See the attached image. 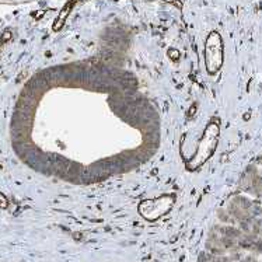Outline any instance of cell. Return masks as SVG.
Listing matches in <instances>:
<instances>
[{"mask_svg":"<svg viewBox=\"0 0 262 262\" xmlns=\"http://www.w3.org/2000/svg\"><path fill=\"white\" fill-rule=\"evenodd\" d=\"M261 174V171L258 170L255 166H250L247 168L246 171L243 172V176L240 178V188L243 191H246V192L251 193V189L254 187V184L257 181L258 176Z\"/></svg>","mask_w":262,"mask_h":262,"instance_id":"8992f818","label":"cell"},{"mask_svg":"<svg viewBox=\"0 0 262 262\" xmlns=\"http://www.w3.org/2000/svg\"><path fill=\"white\" fill-rule=\"evenodd\" d=\"M240 229L233 226H214L210 230L206 240V248L210 254L227 257L233 252L243 251L240 248L241 241Z\"/></svg>","mask_w":262,"mask_h":262,"instance_id":"6da1fadb","label":"cell"},{"mask_svg":"<svg viewBox=\"0 0 262 262\" xmlns=\"http://www.w3.org/2000/svg\"><path fill=\"white\" fill-rule=\"evenodd\" d=\"M240 230L254 240L262 241V219L255 217V219L243 222L240 223Z\"/></svg>","mask_w":262,"mask_h":262,"instance_id":"5b68a950","label":"cell"},{"mask_svg":"<svg viewBox=\"0 0 262 262\" xmlns=\"http://www.w3.org/2000/svg\"><path fill=\"white\" fill-rule=\"evenodd\" d=\"M227 212L231 216L233 222L243 223L247 220L258 217V214L261 213V208L254 201L246 196H235L229 202Z\"/></svg>","mask_w":262,"mask_h":262,"instance_id":"7a4b0ae2","label":"cell"},{"mask_svg":"<svg viewBox=\"0 0 262 262\" xmlns=\"http://www.w3.org/2000/svg\"><path fill=\"white\" fill-rule=\"evenodd\" d=\"M10 37H11V34L7 31V32H5V35H3V39H5V41H7V39H10Z\"/></svg>","mask_w":262,"mask_h":262,"instance_id":"30bf717a","label":"cell"},{"mask_svg":"<svg viewBox=\"0 0 262 262\" xmlns=\"http://www.w3.org/2000/svg\"><path fill=\"white\" fill-rule=\"evenodd\" d=\"M198 262H231L227 257H219V255H213L210 252H205L199 257Z\"/></svg>","mask_w":262,"mask_h":262,"instance_id":"52a82bcc","label":"cell"},{"mask_svg":"<svg viewBox=\"0 0 262 262\" xmlns=\"http://www.w3.org/2000/svg\"><path fill=\"white\" fill-rule=\"evenodd\" d=\"M7 206H9V202H7V198H6V196H5V195H3V193L0 192V208L6 209V208H7Z\"/></svg>","mask_w":262,"mask_h":262,"instance_id":"ba28073f","label":"cell"},{"mask_svg":"<svg viewBox=\"0 0 262 262\" xmlns=\"http://www.w3.org/2000/svg\"><path fill=\"white\" fill-rule=\"evenodd\" d=\"M238 262H258L257 258L254 257V255H247V257H243Z\"/></svg>","mask_w":262,"mask_h":262,"instance_id":"9c48e42d","label":"cell"},{"mask_svg":"<svg viewBox=\"0 0 262 262\" xmlns=\"http://www.w3.org/2000/svg\"><path fill=\"white\" fill-rule=\"evenodd\" d=\"M206 62H208V70L210 73H214L219 69L220 62H222V47H220L219 37L216 34H212L208 39Z\"/></svg>","mask_w":262,"mask_h":262,"instance_id":"277c9868","label":"cell"},{"mask_svg":"<svg viewBox=\"0 0 262 262\" xmlns=\"http://www.w3.org/2000/svg\"><path fill=\"white\" fill-rule=\"evenodd\" d=\"M174 204V199L170 196H163V198L155 199V201H145L140 205V213L145 216L146 219L155 220L160 217L171 208Z\"/></svg>","mask_w":262,"mask_h":262,"instance_id":"3957f363","label":"cell"}]
</instances>
